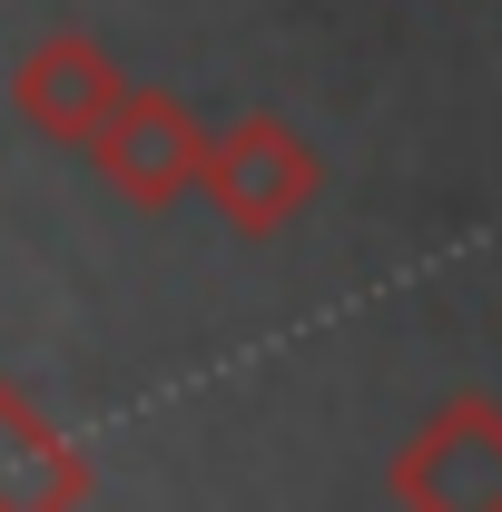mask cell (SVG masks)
I'll return each mask as SVG.
<instances>
[]
</instances>
